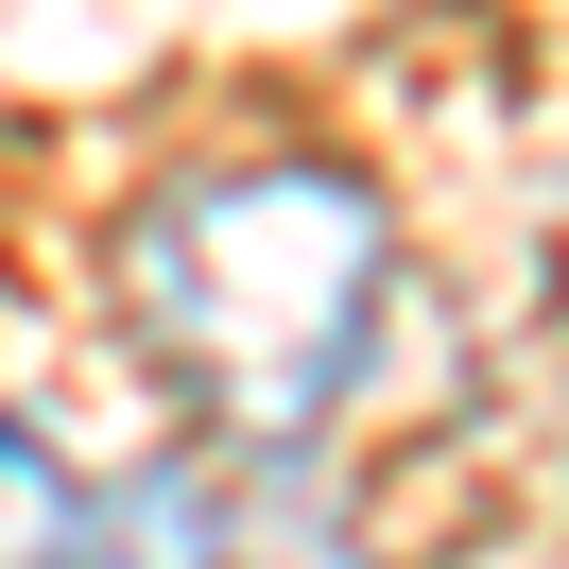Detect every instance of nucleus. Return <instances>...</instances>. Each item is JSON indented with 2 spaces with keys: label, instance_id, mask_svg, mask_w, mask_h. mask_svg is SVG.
Wrapping results in <instances>:
<instances>
[{
  "label": "nucleus",
  "instance_id": "obj_3",
  "mask_svg": "<svg viewBox=\"0 0 569 569\" xmlns=\"http://www.w3.org/2000/svg\"><path fill=\"white\" fill-rule=\"evenodd\" d=\"M0 569H87V483L18 449V415H0Z\"/></svg>",
  "mask_w": 569,
  "mask_h": 569
},
{
  "label": "nucleus",
  "instance_id": "obj_1",
  "mask_svg": "<svg viewBox=\"0 0 569 569\" xmlns=\"http://www.w3.org/2000/svg\"><path fill=\"white\" fill-rule=\"evenodd\" d=\"M380 277H397V224L346 156H224V173L156 190L121 242V311L224 449H311V415L380 346Z\"/></svg>",
  "mask_w": 569,
  "mask_h": 569
},
{
  "label": "nucleus",
  "instance_id": "obj_2",
  "mask_svg": "<svg viewBox=\"0 0 569 569\" xmlns=\"http://www.w3.org/2000/svg\"><path fill=\"white\" fill-rule=\"evenodd\" d=\"M208 535H224V569H346V500L293 449H242V483L208 500Z\"/></svg>",
  "mask_w": 569,
  "mask_h": 569
}]
</instances>
